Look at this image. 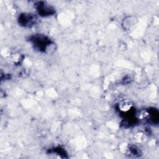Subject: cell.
<instances>
[{
    "label": "cell",
    "mask_w": 159,
    "mask_h": 159,
    "mask_svg": "<svg viewBox=\"0 0 159 159\" xmlns=\"http://www.w3.org/2000/svg\"><path fill=\"white\" fill-rule=\"evenodd\" d=\"M37 17L35 14L23 12L19 14L17 21L19 24L25 28H30L34 26L37 22Z\"/></svg>",
    "instance_id": "3957f363"
},
{
    "label": "cell",
    "mask_w": 159,
    "mask_h": 159,
    "mask_svg": "<svg viewBox=\"0 0 159 159\" xmlns=\"http://www.w3.org/2000/svg\"><path fill=\"white\" fill-rule=\"evenodd\" d=\"M139 119L145 120L148 123L153 124V125H157L159 122V113L157 109L154 107H150L147 109L142 110L140 112Z\"/></svg>",
    "instance_id": "7a4b0ae2"
},
{
    "label": "cell",
    "mask_w": 159,
    "mask_h": 159,
    "mask_svg": "<svg viewBox=\"0 0 159 159\" xmlns=\"http://www.w3.org/2000/svg\"><path fill=\"white\" fill-rule=\"evenodd\" d=\"M137 24V19L135 17L130 16L124 19L122 22V26L126 30H130L134 28V26Z\"/></svg>",
    "instance_id": "5b68a950"
},
{
    "label": "cell",
    "mask_w": 159,
    "mask_h": 159,
    "mask_svg": "<svg viewBox=\"0 0 159 159\" xmlns=\"http://www.w3.org/2000/svg\"><path fill=\"white\" fill-rule=\"evenodd\" d=\"M34 6L38 14L41 17L52 16L56 12L55 9L53 6L43 1H37Z\"/></svg>",
    "instance_id": "277c9868"
},
{
    "label": "cell",
    "mask_w": 159,
    "mask_h": 159,
    "mask_svg": "<svg viewBox=\"0 0 159 159\" xmlns=\"http://www.w3.org/2000/svg\"><path fill=\"white\" fill-rule=\"evenodd\" d=\"M128 155L132 157H140L142 154L140 148L134 145H131L129 146L128 148Z\"/></svg>",
    "instance_id": "52a82bcc"
},
{
    "label": "cell",
    "mask_w": 159,
    "mask_h": 159,
    "mask_svg": "<svg viewBox=\"0 0 159 159\" xmlns=\"http://www.w3.org/2000/svg\"><path fill=\"white\" fill-rule=\"evenodd\" d=\"M28 40L30 42L34 50L37 52L50 54L55 50L54 42L44 34H33L29 37Z\"/></svg>",
    "instance_id": "6da1fadb"
},
{
    "label": "cell",
    "mask_w": 159,
    "mask_h": 159,
    "mask_svg": "<svg viewBox=\"0 0 159 159\" xmlns=\"http://www.w3.org/2000/svg\"><path fill=\"white\" fill-rule=\"evenodd\" d=\"M49 153H53L58 155L61 158H68V154L64 148L61 146L55 147L48 150Z\"/></svg>",
    "instance_id": "8992f818"
}]
</instances>
